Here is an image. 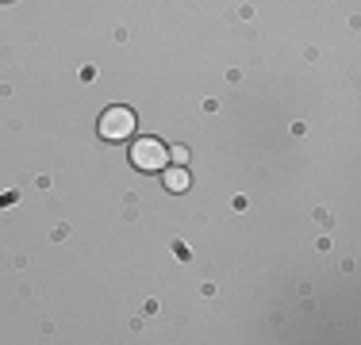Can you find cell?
Returning <instances> with one entry per match:
<instances>
[{"label": "cell", "instance_id": "cell-3", "mask_svg": "<svg viewBox=\"0 0 361 345\" xmlns=\"http://www.w3.org/2000/svg\"><path fill=\"white\" fill-rule=\"evenodd\" d=\"M161 172H166V188H169V192H185V188H188V172H185V165L161 169Z\"/></svg>", "mask_w": 361, "mask_h": 345}, {"label": "cell", "instance_id": "cell-2", "mask_svg": "<svg viewBox=\"0 0 361 345\" xmlns=\"http://www.w3.org/2000/svg\"><path fill=\"white\" fill-rule=\"evenodd\" d=\"M135 131V111L131 108H108L104 115H100V134L108 138V142H123V138H131Z\"/></svg>", "mask_w": 361, "mask_h": 345}, {"label": "cell", "instance_id": "cell-4", "mask_svg": "<svg viewBox=\"0 0 361 345\" xmlns=\"http://www.w3.org/2000/svg\"><path fill=\"white\" fill-rule=\"evenodd\" d=\"M0 203H16V196H0Z\"/></svg>", "mask_w": 361, "mask_h": 345}, {"label": "cell", "instance_id": "cell-1", "mask_svg": "<svg viewBox=\"0 0 361 345\" xmlns=\"http://www.w3.org/2000/svg\"><path fill=\"white\" fill-rule=\"evenodd\" d=\"M131 161L142 172H161L169 165V150L158 142V138H139V142L131 146Z\"/></svg>", "mask_w": 361, "mask_h": 345}]
</instances>
